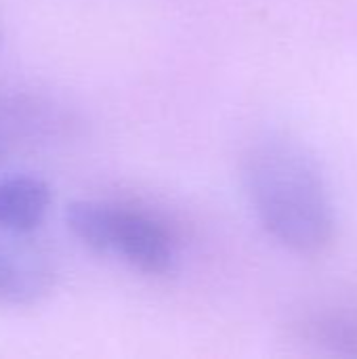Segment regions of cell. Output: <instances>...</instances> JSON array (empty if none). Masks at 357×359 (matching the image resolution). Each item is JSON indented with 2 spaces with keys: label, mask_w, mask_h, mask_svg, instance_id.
Here are the masks:
<instances>
[{
  "label": "cell",
  "mask_w": 357,
  "mask_h": 359,
  "mask_svg": "<svg viewBox=\"0 0 357 359\" xmlns=\"http://www.w3.org/2000/svg\"><path fill=\"white\" fill-rule=\"evenodd\" d=\"M67 229L86 248L116 255L130 267L147 273H168L177 259L170 229L154 215L101 200H80L67 206Z\"/></svg>",
  "instance_id": "7a4b0ae2"
},
{
  "label": "cell",
  "mask_w": 357,
  "mask_h": 359,
  "mask_svg": "<svg viewBox=\"0 0 357 359\" xmlns=\"http://www.w3.org/2000/svg\"><path fill=\"white\" fill-rule=\"evenodd\" d=\"M50 206L48 185L29 175L0 177V227L34 233Z\"/></svg>",
  "instance_id": "5b68a950"
},
{
  "label": "cell",
  "mask_w": 357,
  "mask_h": 359,
  "mask_svg": "<svg viewBox=\"0 0 357 359\" xmlns=\"http://www.w3.org/2000/svg\"><path fill=\"white\" fill-rule=\"evenodd\" d=\"M55 286L50 255L32 233L0 227V303L34 305Z\"/></svg>",
  "instance_id": "277c9868"
},
{
  "label": "cell",
  "mask_w": 357,
  "mask_h": 359,
  "mask_svg": "<svg viewBox=\"0 0 357 359\" xmlns=\"http://www.w3.org/2000/svg\"><path fill=\"white\" fill-rule=\"evenodd\" d=\"M244 187L265 231L299 255H318L335 238V206L316 162L286 139L257 141L244 156Z\"/></svg>",
  "instance_id": "6da1fadb"
},
{
  "label": "cell",
  "mask_w": 357,
  "mask_h": 359,
  "mask_svg": "<svg viewBox=\"0 0 357 359\" xmlns=\"http://www.w3.org/2000/svg\"><path fill=\"white\" fill-rule=\"evenodd\" d=\"M67 126L65 111L50 99L0 84V162L13 151L48 143Z\"/></svg>",
  "instance_id": "3957f363"
}]
</instances>
